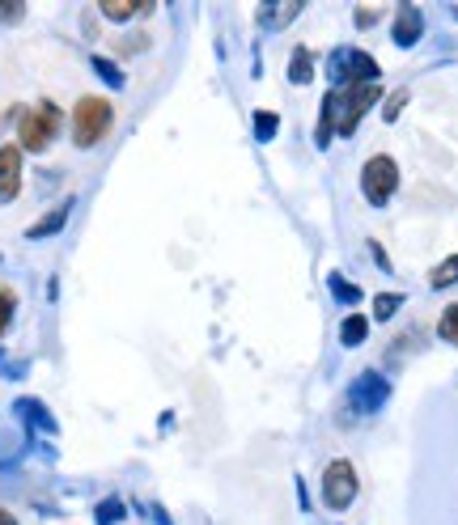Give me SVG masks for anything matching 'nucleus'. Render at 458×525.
<instances>
[{
  "instance_id": "obj_1",
  "label": "nucleus",
  "mask_w": 458,
  "mask_h": 525,
  "mask_svg": "<svg viewBox=\"0 0 458 525\" xmlns=\"http://www.w3.org/2000/svg\"><path fill=\"white\" fill-rule=\"evenodd\" d=\"M378 102V85H344V89H331L323 98V111H319V128H314V144L327 149L331 136H352L357 123L369 115V106Z\"/></svg>"
},
{
  "instance_id": "obj_2",
  "label": "nucleus",
  "mask_w": 458,
  "mask_h": 525,
  "mask_svg": "<svg viewBox=\"0 0 458 525\" xmlns=\"http://www.w3.org/2000/svg\"><path fill=\"white\" fill-rule=\"evenodd\" d=\"M378 60L361 47H336L327 56V77L336 81V89L344 85H378Z\"/></svg>"
},
{
  "instance_id": "obj_3",
  "label": "nucleus",
  "mask_w": 458,
  "mask_h": 525,
  "mask_svg": "<svg viewBox=\"0 0 458 525\" xmlns=\"http://www.w3.org/2000/svg\"><path fill=\"white\" fill-rule=\"evenodd\" d=\"M60 132V106L56 102H39L30 106V111L22 115V123H17V149L26 153H43L51 140H56Z\"/></svg>"
},
{
  "instance_id": "obj_4",
  "label": "nucleus",
  "mask_w": 458,
  "mask_h": 525,
  "mask_svg": "<svg viewBox=\"0 0 458 525\" xmlns=\"http://www.w3.org/2000/svg\"><path fill=\"white\" fill-rule=\"evenodd\" d=\"M111 123H115V111L107 98H81L73 111V144L77 149H94L111 132Z\"/></svg>"
},
{
  "instance_id": "obj_5",
  "label": "nucleus",
  "mask_w": 458,
  "mask_h": 525,
  "mask_svg": "<svg viewBox=\"0 0 458 525\" xmlns=\"http://www.w3.org/2000/svg\"><path fill=\"white\" fill-rule=\"evenodd\" d=\"M357 492H361V479H357V470H352V462L348 458L327 462V470H323V504H327V509L331 513L352 509Z\"/></svg>"
},
{
  "instance_id": "obj_6",
  "label": "nucleus",
  "mask_w": 458,
  "mask_h": 525,
  "mask_svg": "<svg viewBox=\"0 0 458 525\" xmlns=\"http://www.w3.org/2000/svg\"><path fill=\"white\" fill-rule=\"evenodd\" d=\"M395 187H399V166H395V157H386V153H374L361 166V191H365V199L374 208H386V199L395 195Z\"/></svg>"
},
{
  "instance_id": "obj_7",
  "label": "nucleus",
  "mask_w": 458,
  "mask_h": 525,
  "mask_svg": "<svg viewBox=\"0 0 458 525\" xmlns=\"http://www.w3.org/2000/svg\"><path fill=\"white\" fill-rule=\"evenodd\" d=\"M386 398H391V382L378 373V369H365L357 382L348 386V411L352 415H374V411H382L386 407Z\"/></svg>"
},
{
  "instance_id": "obj_8",
  "label": "nucleus",
  "mask_w": 458,
  "mask_h": 525,
  "mask_svg": "<svg viewBox=\"0 0 458 525\" xmlns=\"http://www.w3.org/2000/svg\"><path fill=\"white\" fill-rule=\"evenodd\" d=\"M22 191V149L17 144H5L0 149V204H9Z\"/></svg>"
},
{
  "instance_id": "obj_9",
  "label": "nucleus",
  "mask_w": 458,
  "mask_h": 525,
  "mask_svg": "<svg viewBox=\"0 0 458 525\" xmlns=\"http://www.w3.org/2000/svg\"><path fill=\"white\" fill-rule=\"evenodd\" d=\"M420 34H425V17H420V9L416 5H399L395 9V30H391L395 47H416Z\"/></svg>"
},
{
  "instance_id": "obj_10",
  "label": "nucleus",
  "mask_w": 458,
  "mask_h": 525,
  "mask_svg": "<svg viewBox=\"0 0 458 525\" xmlns=\"http://www.w3.org/2000/svg\"><path fill=\"white\" fill-rule=\"evenodd\" d=\"M68 212H73V204H56V208H51V212L43 216L39 225H30L26 238H30V242H43V238H51V233H60V229H64V221H68Z\"/></svg>"
},
{
  "instance_id": "obj_11",
  "label": "nucleus",
  "mask_w": 458,
  "mask_h": 525,
  "mask_svg": "<svg viewBox=\"0 0 458 525\" xmlns=\"http://www.w3.org/2000/svg\"><path fill=\"white\" fill-rule=\"evenodd\" d=\"M365 339H369V318L365 314H348L340 322V343H344V348H361Z\"/></svg>"
},
{
  "instance_id": "obj_12",
  "label": "nucleus",
  "mask_w": 458,
  "mask_h": 525,
  "mask_svg": "<svg viewBox=\"0 0 458 525\" xmlns=\"http://www.w3.org/2000/svg\"><path fill=\"white\" fill-rule=\"evenodd\" d=\"M289 81H293V85H310V81H314V60H310L306 47H293V56H289Z\"/></svg>"
},
{
  "instance_id": "obj_13",
  "label": "nucleus",
  "mask_w": 458,
  "mask_h": 525,
  "mask_svg": "<svg viewBox=\"0 0 458 525\" xmlns=\"http://www.w3.org/2000/svg\"><path fill=\"white\" fill-rule=\"evenodd\" d=\"M17 415H26L34 428H43V432H51V437H56V420H51V415L43 411V403H34V398H22V403H17Z\"/></svg>"
},
{
  "instance_id": "obj_14",
  "label": "nucleus",
  "mask_w": 458,
  "mask_h": 525,
  "mask_svg": "<svg viewBox=\"0 0 458 525\" xmlns=\"http://www.w3.org/2000/svg\"><path fill=\"white\" fill-rule=\"evenodd\" d=\"M327 288H331V297H336L340 305H357V301H361V288L348 284L340 271H327Z\"/></svg>"
},
{
  "instance_id": "obj_15",
  "label": "nucleus",
  "mask_w": 458,
  "mask_h": 525,
  "mask_svg": "<svg viewBox=\"0 0 458 525\" xmlns=\"http://www.w3.org/2000/svg\"><path fill=\"white\" fill-rule=\"evenodd\" d=\"M297 13H302V5H285V9H259V26H263V30H276V26L293 22Z\"/></svg>"
},
{
  "instance_id": "obj_16",
  "label": "nucleus",
  "mask_w": 458,
  "mask_h": 525,
  "mask_svg": "<svg viewBox=\"0 0 458 525\" xmlns=\"http://www.w3.org/2000/svg\"><path fill=\"white\" fill-rule=\"evenodd\" d=\"M149 5H132V0H107L102 5V13L111 17V22H128V17H136V13H145Z\"/></svg>"
},
{
  "instance_id": "obj_17",
  "label": "nucleus",
  "mask_w": 458,
  "mask_h": 525,
  "mask_svg": "<svg viewBox=\"0 0 458 525\" xmlns=\"http://www.w3.org/2000/svg\"><path fill=\"white\" fill-rule=\"evenodd\" d=\"M399 305H403L399 293H382V297H374V318H378V322L395 318V314H399Z\"/></svg>"
},
{
  "instance_id": "obj_18",
  "label": "nucleus",
  "mask_w": 458,
  "mask_h": 525,
  "mask_svg": "<svg viewBox=\"0 0 458 525\" xmlns=\"http://www.w3.org/2000/svg\"><path fill=\"white\" fill-rule=\"evenodd\" d=\"M437 335H442L446 343H454V348H458V305H446L442 322H437Z\"/></svg>"
},
{
  "instance_id": "obj_19",
  "label": "nucleus",
  "mask_w": 458,
  "mask_h": 525,
  "mask_svg": "<svg viewBox=\"0 0 458 525\" xmlns=\"http://www.w3.org/2000/svg\"><path fill=\"white\" fill-rule=\"evenodd\" d=\"M429 284H433V288H450V284H458V255L437 267L433 276H429Z\"/></svg>"
},
{
  "instance_id": "obj_20",
  "label": "nucleus",
  "mask_w": 458,
  "mask_h": 525,
  "mask_svg": "<svg viewBox=\"0 0 458 525\" xmlns=\"http://www.w3.org/2000/svg\"><path fill=\"white\" fill-rule=\"evenodd\" d=\"M276 128H280V119H276L272 111H259V115H255V136H259L263 144L276 140Z\"/></svg>"
},
{
  "instance_id": "obj_21",
  "label": "nucleus",
  "mask_w": 458,
  "mask_h": 525,
  "mask_svg": "<svg viewBox=\"0 0 458 525\" xmlns=\"http://www.w3.org/2000/svg\"><path fill=\"white\" fill-rule=\"evenodd\" d=\"M403 106H408V89H395V94L386 98V106H382V119H386V123H395V119L403 115Z\"/></svg>"
},
{
  "instance_id": "obj_22",
  "label": "nucleus",
  "mask_w": 458,
  "mask_h": 525,
  "mask_svg": "<svg viewBox=\"0 0 458 525\" xmlns=\"http://www.w3.org/2000/svg\"><path fill=\"white\" fill-rule=\"evenodd\" d=\"M94 72H98V77L107 81V85H115V89L123 85V72H119V68L111 64V60H102V56H94Z\"/></svg>"
},
{
  "instance_id": "obj_23",
  "label": "nucleus",
  "mask_w": 458,
  "mask_h": 525,
  "mask_svg": "<svg viewBox=\"0 0 458 525\" xmlns=\"http://www.w3.org/2000/svg\"><path fill=\"white\" fill-rule=\"evenodd\" d=\"M13 305H17V297L9 293V288H0V335H5L9 322H13Z\"/></svg>"
},
{
  "instance_id": "obj_24",
  "label": "nucleus",
  "mask_w": 458,
  "mask_h": 525,
  "mask_svg": "<svg viewBox=\"0 0 458 525\" xmlns=\"http://www.w3.org/2000/svg\"><path fill=\"white\" fill-rule=\"evenodd\" d=\"M123 517V504L119 500H102L98 504V525H115Z\"/></svg>"
},
{
  "instance_id": "obj_25",
  "label": "nucleus",
  "mask_w": 458,
  "mask_h": 525,
  "mask_svg": "<svg viewBox=\"0 0 458 525\" xmlns=\"http://www.w3.org/2000/svg\"><path fill=\"white\" fill-rule=\"evenodd\" d=\"M378 17H382L378 9H357V13H352V22H357V26L365 30V26H374V22H378Z\"/></svg>"
},
{
  "instance_id": "obj_26",
  "label": "nucleus",
  "mask_w": 458,
  "mask_h": 525,
  "mask_svg": "<svg viewBox=\"0 0 458 525\" xmlns=\"http://www.w3.org/2000/svg\"><path fill=\"white\" fill-rule=\"evenodd\" d=\"M0 17H5V22H17V17H22V5H0Z\"/></svg>"
},
{
  "instance_id": "obj_27",
  "label": "nucleus",
  "mask_w": 458,
  "mask_h": 525,
  "mask_svg": "<svg viewBox=\"0 0 458 525\" xmlns=\"http://www.w3.org/2000/svg\"><path fill=\"white\" fill-rule=\"evenodd\" d=\"M0 525H17V521H13V513H5V509H0Z\"/></svg>"
}]
</instances>
